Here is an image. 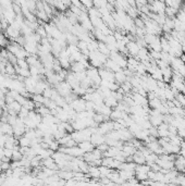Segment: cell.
Listing matches in <instances>:
<instances>
[{"instance_id":"f5cc1de1","label":"cell","mask_w":185,"mask_h":186,"mask_svg":"<svg viewBox=\"0 0 185 186\" xmlns=\"http://www.w3.org/2000/svg\"><path fill=\"white\" fill-rule=\"evenodd\" d=\"M159 1H162V2H164V0H159Z\"/></svg>"},{"instance_id":"8fae6325","label":"cell","mask_w":185,"mask_h":186,"mask_svg":"<svg viewBox=\"0 0 185 186\" xmlns=\"http://www.w3.org/2000/svg\"><path fill=\"white\" fill-rule=\"evenodd\" d=\"M136 150H137V148H135L130 142L124 143V145H123V147H122V153L125 158L130 157V156H133L134 153L136 152Z\"/></svg>"},{"instance_id":"f907efd6","label":"cell","mask_w":185,"mask_h":186,"mask_svg":"<svg viewBox=\"0 0 185 186\" xmlns=\"http://www.w3.org/2000/svg\"><path fill=\"white\" fill-rule=\"evenodd\" d=\"M4 114V110H3V108L2 107H0V118H1L2 116Z\"/></svg>"},{"instance_id":"3957f363","label":"cell","mask_w":185,"mask_h":186,"mask_svg":"<svg viewBox=\"0 0 185 186\" xmlns=\"http://www.w3.org/2000/svg\"><path fill=\"white\" fill-rule=\"evenodd\" d=\"M4 35L7 36V38H8L9 40H12V41H15L19 36H21V31H20L19 28H17V27H14L13 25H9L8 27H7L6 29L3 31Z\"/></svg>"},{"instance_id":"f35d334b","label":"cell","mask_w":185,"mask_h":186,"mask_svg":"<svg viewBox=\"0 0 185 186\" xmlns=\"http://www.w3.org/2000/svg\"><path fill=\"white\" fill-rule=\"evenodd\" d=\"M11 168V161H1L0 162V170L2 172L7 171L8 169Z\"/></svg>"},{"instance_id":"cb8c5ba5","label":"cell","mask_w":185,"mask_h":186,"mask_svg":"<svg viewBox=\"0 0 185 186\" xmlns=\"http://www.w3.org/2000/svg\"><path fill=\"white\" fill-rule=\"evenodd\" d=\"M125 113H126V112H123V111H121V110L116 109V108H113L112 112H111V114H110V120L116 121V120H119V119H122Z\"/></svg>"},{"instance_id":"c3c4849f","label":"cell","mask_w":185,"mask_h":186,"mask_svg":"<svg viewBox=\"0 0 185 186\" xmlns=\"http://www.w3.org/2000/svg\"><path fill=\"white\" fill-rule=\"evenodd\" d=\"M97 148L99 149L100 151H102V152H105V151H106L107 149L109 148V145L107 144V143H104V144L99 145V146H97Z\"/></svg>"},{"instance_id":"7a4b0ae2","label":"cell","mask_w":185,"mask_h":186,"mask_svg":"<svg viewBox=\"0 0 185 186\" xmlns=\"http://www.w3.org/2000/svg\"><path fill=\"white\" fill-rule=\"evenodd\" d=\"M109 58L112 59L115 62H116V63H118L122 69L126 68V65H127L126 56L123 54H121V52H119L118 50H116V51H111L110 54H109Z\"/></svg>"},{"instance_id":"74e56055","label":"cell","mask_w":185,"mask_h":186,"mask_svg":"<svg viewBox=\"0 0 185 186\" xmlns=\"http://www.w3.org/2000/svg\"><path fill=\"white\" fill-rule=\"evenodd\" d=\"M148 132H149V135L150 136H154L156 137V138H158L159 135H158V128H157V126H150L149 128H148Z\"/></svg>"},{"instance_id":"ee69618b","label":"cell","mask_w":185,"mask_h":186,"mask_svg":"<svg viewBox=\"0 0 185 186\" xmlns=\"http://www.w3.org/2000/svg\"><path fill=\"white\" fill-rule=\"evenodd\" d=\"M175 98H177V100L180 101V103H181V106L183 108H185V95H183L182 93H179L177 96H175Z\"/></svg>"},{"instance_id":"f1b7e54d","label":"cell","mask_w":185,"mask_h":186,"mask_svg":"<svg viewBox=\"0 0 185 186\" xmlns=\"http://www.w3.org/2000/svg\"><path fill=\"white\" fill-rule=\"evenodd\" d=\"M177 9H175V8H173V7H169V6H167V8H166V11H164V14L167 15L168 18H175L177 17Z\"/></svg>"},{"instance_id":"816d5d0a","label":"cell","mask_w":185,"mask_h":186,"mask_svg":"<svg viewBox=\"0 0 185 186\" xmlns=\"http://www.w3.org/2000/svg\"><path fill=\"white\" fill-rule=\"evenodd\" d=\"M182 49H183V54H185V44L183 45V47H182Z\"/></svg>"},{"instance_id":"44dd1931","label":"cell","mask_w":185,"mask_h":186,"mask_svg":"<svg viewBox=\"0 0 185 186\" xmlns=\"http://www.w3.org/2000/svg\"><path fill=\"white\" fill-rule=\"evenodd\" d=\"M147 48H148L149 50H155V51H162L160 36H157L156 39L152 41V43L150 44V45H148Z\"/></svg>"},{"instance_id":"6da1fadb","label":"cell","mask_w":185,"mask_h":186,"mask_svg":"<svg viewBox=\"0 0 185 186\" xmlns=\"http://www.w3.org/2000/svg\"><path fill=\"white\" fill-rule=\"evenodd\" d=\"M108 58H109L108 56L101 54L99 50H94V51H90V54H88V61H90V65L98 69L100 66H104L105 62L107 61Z\"/></svg>"},{"instance_id":"d6986e66","label":"cell","mask_w":185,"mask_h":186,"mask_svg":"<svg viewBox=\"0 0 185 186\" xmlns=\"http://www.w3.org/2000/svg\"><path fill=\"white\" fill-rule=\"evenodd\" d=\"M115 79H116V82L118 83L119 85H121L122 83L126 82L127 80H129V77H127V75L125 74L124 70L122 69V70H120L115 73Z\"/></svg>"},{"instance_id":"30bf717a","label":"cell","mask_w":185,"mask_h":186,"mask_svg":"<svg viewBox=\"0 0 185 186\" xmlns=\"http://www.w3.org/2000/svg\"><path fill=\"white\" fill-rule=\"evenodd\" d=\"M118 132H119V137H120V141L124 142V143L130 142L132 138H134L133 134H132L131 131H130L127 127L120 128V130H118Z\"/></svg>"},{"instance_id":"9c48e42d","label":"cell","mask_w":185,"mask_h":186,"mask_svg":"<svg viewBox=\"0 0 185 186\" xmlns=\"http://www.w3.org/2000/svg\"><path fill=\"white\" fill-rule=\"evenodd\" d=\"M126 49H127V54H129V56L136 57L139 51V49H141V47H139L138 44L136 43L135 40H130L126 45Z\"/></svg>"},{"instance_id":"ab89813d","label":"cell","mask_w":185,"mask_h":186,"mask_svg":"<svg viewBox=\"0 0 185 186\" xmlns=\"http://www.w3.org/2000/svg\"><path fill=\"white\" fill-rule=\"evenodd\" d=\"M22 158H23V153L19 150H14L13 149V155H12V159L11 160H21Z\"/></svg>"},{"instance_id":"83f0119b","label":"cell","mask_w":185,"mask_h":186,"mask_svg":"<svg viewBox=\"0 0 185 186\" xmlns=\"http://www.w3.org/2000/svg\"><path fill=\"white\" fill-rule=\"evenodd\" d=\"M159 158V156L157 155V153H155V152H150V153H148L147 156L145 157V159H146V163H147L148 165H150V164H152V163H155V162L157 161V159Z\"/></svg>"},{"instance_id":"7c38bea8","label":"cell","mask_w":185,"mask_h":186,"mask_svg":"<svg viewBox=\"0 0 185 186\" xmlns=\"http://www.w3.org/2000/svg\"><path fill=\"white\" fill-rule=\"evenodd\" d=\"M90 142L95 145V147L99 146V145L106 143V135H102L100 133H93L90 136Z\"/></svg>"},{"instance_id":"484cf974","label":"cell","mask_w":185,"mask_h":186,"mask_svg":"<svg viewBox=\"0 0 185 186\" xmlns=\"http://www.w3.org/2000/svg\"><path fill=\"white\" fill-rule=\"evenodd\" d=\"M136 163L134 161H124L122 162L118 170H135Z\"/></svg>"},{"instance_id":"681fc988","label":"cell","mask_w":185,"mask_h":186,"mask_svg":"<svg viewBox=\"0 0 185 186\" xmlns=\"http://www.w3.org/2000/svg\"><path fill=\"white\" fill-rule=\"evenodd\" d=\"M6 141H7V135L6 134H0V146L1 147H4V144H6Z\"/></svg>"},{"instance_id":"ba28073f","label":"cell","mask_w":185,"mask_h":186,"mask_svg":"<svg viewBox=\"0 0 185 186\" xmlns=\"http://www.w3.org/2000/svg\"><path fill=\"white\" fill-rule=\"evenodd\" d=\"M122 162H120L119 160H116V158H111V157H104L101 159V164L106 165V167L110 168L113 170H118L120 168V165Z\"/></svg>"},{"instance_id":"8d00e7d4","label":"cell","mask_w":185,"mask_h":186,"mask_svg":"<svg viewBox=\"0 0 185 186\" xmlns=\"http://www.w3.org/2000/svg\"><path fill=\"white\" fill-rule=\"evenodd\" d=\"M17 65L22 69H29V65H28V63H27L26 59H18Z\"/></svg>"},{"instance_id":"4dcf8cb0","label":"cell","mask_w":185,"mask_h":186,"mask_svg":"<svg viewBox=\"0 0 185 186\" xmlns=\"http://www.w3.org/2000/svg\"><path fill=\"white\" fill-rule=\"evenodd\" d=\"M36 111L38 112V113L40 114L42 116H47V114H50V109L48 107H46L45 105H42L40 107H38V108H36Z\"/></svg>"},{"instance_id":"8992f818","label":"cell","mask_w":185,"mask_h":186,"mask_svg":"<svg viewBox=\"0 0 185 186\" xmlns=\"http://www.w3.org/2000/svg\"><path fill=\"white\" fill-rule=\"evenodd\" d=\"M76 112H82L86 110V100L83 97H76L72 102L69 103Z\"/></svg>"},{"instance_id":"d590c367","label":"cell","mask_w":185,"mask_h":186,"mask_svg":"<svg viewBox=\"0 0 185 186\" xmlns=\"http://www.w3.org/2000/svg\"><path fill=\"white\" fill-rule=\"evenodd\" d=\"M36 33L38 34V35L40 36L42 38H46L47 37V33H46V29H45V27H44V24H40L39 26L36 28Z\"/></svg>"},{"instance_id":"f546056e","label":"cell","mask_w":185,"mask_h":186,"mask_svg":"<svg viewBox=\"0 0 185 186\" xmlns=\"http://www.w3.org/2000/svg\"><path fill=\"white\" fill-rule=\"evenodd\" d=\"M99 170H100V178H106V176H108L113 171V169H110V168L102 164L99 165Z\"/></svg>"},{"instance_id":"f6af8a7d","label":"cell","mask_w":185,"mask_h":186,"mask_svg":"<svg viewBox=\"0 0 185 186\" xmlns=\"http://www.w3.org/2000/svg\"><path fill=\"white\" fill-rule=\"evenodd\" d=\"M71 4H73V6L77 7V8H81L82 10H87V9H86L85 7L83 6V3H82L80 0H71Z\"/></svg>"},{"instance_id":"5b68a950","label":"cell","mask_w":185,"mask_h":186,"mask_svg":"<svg viewBox=\"0 0 185 186\" xmlns=\"http://www.w3.org/2000/svg\"><path fill=\"white\" fill-rule=\"evenodd\" d=\"M97 128H98V133H100V134H102V135H107L108 133H110L111 131L115 130V128H113V121L112 120L104 121V122L98 124Z\"/></svg>"},{"instance_id":"52a82bcc","label":"cell","mask_w":185,"mask_h":186,"mask_svg":"<svg viewBox=\"0 0 185 186\" xmlns=\"http://www.w3.org/2000/svg\"><path fill=\"white\" fill-rule=\"evenodd\" d=\"M98 71H99V76L101 77V80H104V81H109V82H116L115 73H113L112 71L108 70V69L105 68V66H100V68L98 69Z\"/></svg>"},{"instance_id":"4fadbf2b","label":"cell","mask_w":185,"mask_h":186,"mask_svg":"<svg viewBox=\"0 0 185 186\" xmlns=\"http://www.w3.org/2000/svg\"><path fill=\"white\" fill-rule=\"evenodd\" d=\"M118 173L120 175V178H122L124 182L129 181L130 178L135 176V170H118Z\"/></svg>"},{"instance_id":"1f68e13d","label":"cell","mask_w":185,"mask_h":186,"mask_svg":"<svg viewBox=\"0 0 185 186\" xmlns=\"http://www.w3.org/2000/svg\"><path fill=\"white\" fill-rule=\"evenodd\" d=\"M19 145L20 147H31V139L23 135L19 138Z\"/></svg>"},{"instance_id":"7402d4cb","label":"cell","mask_w":185,"mask_h":186,"mask_svg":"<svg viewBox=\"0 0 185 186\" xmlns=\"http://www.w3.org/2000/svg\"><path fill=\"white\" fill-rule=\"evenodd\" d=\"M26 61L28 65H39V64H42V61H40L38 54H28L26 57Z\"/></svg>"},{"instance_id":"d4e9b609","label":"cell","mask_w":185,"mask_h":186,"mask_svg":"<svg viewBox=\"0 0 185 186\" xmlns=\"http://www.w3.org/2000/svg\"><path fill=\"white\" fill-rule=\"evenodd\" d=\"M133 161L135 162L136 164H143V163H146V159L145 157H144L143 155H141V152L138 150H136V152L133 155Z\"/></svg>"},{"instance_id":"e0dca14e","label":"cell","mask_w":185,"mask_h":186,"mask_svg":"<svg viewBox=\"0 0 185 186\" xmlns=\"http://www.w3.org/2000/svg\"><path fill=\"white\" fill-rule=\"evenodd\" d=\"M77 146H79L84 152H90V151H93L94 149H95V145L90 141H83L77 144Z\"/></svg>"},{"instance_id":"60d3db41","label":"cell","mask_w":185,"mask_h":186,"mask_svg":"<svg viewBox=\"0 0 185 186\" xmlns=\"http://www.w3.org/2000/svg\"><path fill=\"white\" fill-rule=\"evenodd\" d=\"M59 147H60V144H59L58 139H54V142H51L49 144V149H51L52 151H57L59 149Z\"/></svg>"},{"instance_id":"e575fe53","label":"cell","mask_w":185,"mask_h":186,"mask_svg":"<svg viewBox=\"0 0 185 186\" xmlns=\"http://www.w3.org/2000/svg\"><path fill=\"white\" fill-rule=\"evenodd\" d=\"M107 4H108V0H93V7L97 9L106 7Z\"/></svg>"},{"instance_id":"603a6c76","label":"cell","mask_w":185,"mask_h":186,"mask_svg":"<svg viewBox=\"0 0 185 186\" xmlns=\"http://www.w3.org/2000/svg\"><path fill=\"white\" fill-rule=\"evenodd\" d=\"M58 175L60 176V178L62 180H70V178H74V172L71 171V170H59L58 171Z\"/></svg>"},{"instance_id":"5bb4252c","label":"cell","mask_w":185,"mask_h":186,"mask_svg":"<svg viewBox=\"0 0 185 186\" xmlns=\"http://www.w3.org/2000/svg\"><path fill=\"white\" fill-rule=\"evenodd\" d=\"M104 66H105V68L108 69V70L112 71L113 73H116V72H118V71L122 70V68H121V66L119 65L116 62H115V61L112 60V59H110V58L107 59V61L105 62Z\"/></svg>"},{"instance_id":"836d02e7","label":"cell","mask_w":185,"mask_h":186,"mask_svg":"<svg viewBox=\"0 0 185 186\" xmlns=\"http://www.w3.org/2000/svg\"><path fill=\"white\" fill-rule=\"evenodd\" d=\"M31 98L34 100V102H38V103H42V105H44L45 97H44V95H43V94H33Z\"/></svg>"},{"instance_id":"d6a6232c","label":"cell","mask_w":185,"mask_h":186,"mask_svg":"<svg viewBox=\"0 0 185 186\" xmlns=\"http://www.w3.org/2000/svg\"><path fill=\"white\" fill-rule=\"evenodd\" d=\"M22 107H24V108H26L27 110H35V102H34V100L32 99V98H27L26 99V101L24 102V105L22 106Z\"/></svg>"},{"instance_id":"ffe728a7","label":"cell","mask_w":185,"mask_h":186,"mask_svg":"<svg viewBox=\"0 0 185 186\" xmlns=\"http://www.w3.org/2000/svg\"><path fill=\"white\" fill-rule=\"evenodd\" d=\"M88 176L92 178H100V170L97 165H90L87 172Z\"/></svg>"},{"instance_id":"bcb514c9","label":"cell","mask_w":185,"mask_h":186,"mask_svg":"<svg viewBox=\"0 0 185 186\" xmlns=\"http://www.w3.org/2000/svg\"><path fill=\"white\" fill-rule=\"evenodd\" d=\"M3 155L6 156V157L10 158V159H12L13 149H11V148H4V147H3Z\"/></svg>"},{"instance_id":"7bdbcfd3","label":"cell","mask_w":185,"mask_h":186,"mask_svg":"<svg viewBox=\"0 0 185 186\" xmlns=\"http://www.w3.org/2000/svg\"><path fill=\"white\" fill-rule=\"evenodd\" d=\"M9 51V50H8ZM7 60H8L10 63H12V64H17V62H18V58L14 56V54H12V52H10L9 51L8 52V58H7Z\"/></svg>"},{"instance_id":"ac0fdd59","label":"cell","mask_w":185,"mask_h":186,"mask_svg":"<svg viewBox=\"0 0 185 186\" xmlns=\"http://www.w3.org/2000/svg\"><path fill=\"white\" fill-rule=\"evenodd\" d=\"M0 131L2 134L13 135V126L8 122H1L0 121Z\"/></svg>"},{"instance_id":"277c9868","label":"cell","mask_w":185,"mask_h":186,"mask_svg":"<svg viewBox=\"0 0 185 186\" xmlns=\"http://www.w3.org/2000/svg\"><path fill=\"white\" fill-rule=\"evenodd\" d=\"M54 88H56L57 90H58V93L60 94L61 96H63V97H67V96H69L70 94L73 91L71 85L67 81L60 82L56 87H54Z\"/></svg>"},{"instance_id":"2e32d148","label":"cell","mask_w":185,"mask_h":186,"mask_svg":"<svg viewBox=\"0 0 185 186\" xmlns=\"http://www.w3.org/2000/svg\"><path fill=\"white\" fill-rule=\"evenodd\" d=\"M115 94H116V91H112V93L110 94L109 96H107L106 98H104V102L106 103L107 106H109L110 108H116V106H118V99L116 98V96H115Z\"/></svg>"},{"instance_id":"9a60e30c","label":"cell","mask_w":185,"mask_h":186,"mask_svg":"<svg viewBox=\"0 0 185 186\" xmlns=\"http://www.w3.org/2000/svg\"><path fill=\"white\" fill-rule=\"evenodd\" d=\"M42 165H43V167H45V168H49V169L59 171L58 164L56 163V161H54V159L52 157L46 158V159H43L42 160Z\"/></svg>"},{"instance_id":"4316f807","label":"cell","mask_w":185,"mask_h":186,"mask_svg":"<svg viewBox=\"0 0 185 186\" xmlns=\"http://www.w3.org/2000/svg\"><path fill=\"white\" fill-rule=\"evenodd\" d=\"M98 50H99L101 54H106V56L109 57L110 54V49L108 48V46L106 45L105 41H98Z\"/></svg>"},{"instance_id":"b9f144b4","label":"cell","mask_w":185,"mask_h":186,"mask_svg":"<svg viewBox=\"0 0 185 186\" xmlns=\"http://www.w3.org/2000/svg\"><path fill=\"white\" fill-rule=\"evenodd\" d=\"M28 113H29V110H27L26 108H24V107H22L21 108V110H20V112H19V118H21V119H25L27 116H28Z\"/></svg>"},{"instance_id":"7dc6e473","label":"cell","mask_w":185,"mask_h":186,"mask_svg":"<svg viewBox=\"0 0 185 186\" xmlns=\"http://www.w3.org/2000/svg\"><path fill=\"white\" fill-rule=\"evenodd\" d=\"M86 110H94L95 111V103L92 100H86Z\"/></svg>"}]
</instances>
